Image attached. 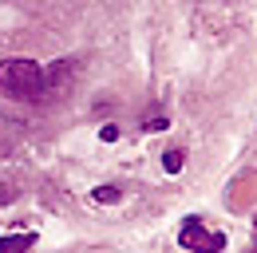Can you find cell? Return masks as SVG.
<instances>
[{"mask_svg": "<svg viewBox=\"0 0 257 253\" xmlns=\"http://www.w3.org/2000/svg\"><path fill=\"white\" fill-rule=\"evenodd\" d=\"M182 151H178V147H174V151H166V155H162V170H166V174H178V170H182Z\"/></svg>", "mask_w": 257, "mask_h": 253, "instance_id": "obj_4", "label": "cell"}, {"mask_svg": "<svg viewBox=\"0 0 257 253\" xmlns=\"http://www.w3.org/2000/svg\"><path fill=\"white\" fill-rule=\"evenodd\" d=\"M0 91L32 103V99H48L56 87H52V75L44 63L28 60V56H12V60H0Z\"/></svg>", "mask_w": 257, "mask_h": 253, "instance_id": "obj_1", "label": "cell"}, {"mask_svg": "<svg viewBox=\"0 0 257 253\" xmlns=\"http://www.w3.org/2000/svg\"><path fill=\"white\" fill-rule=\"evenodd\" d=\"M166 115H159V119H147V123H143V131H166Z\"/></svg>", "mask_w": 257, "mask_h": 253, "instance_id": "obj_6", "label": "cell"}, {"mask_svg": "<svg viewBox=\"0 0 257 253\" xmlns=\"http://www.w3.org/2000/svg\"><path fill=\"white\" fill-rule=\"evenodd\" d=\"M95 202H107V206H111V202H119V190H115V186H99L95 190Z\"/></svg>", "mask_w": 257, "mask_h": 253, "instance_id": "obj_5", "label": "cell"}, {"mask_svg": "<svg viewBox=\"0 0 257 253\" xmlns=\"http://www.w3.org/2000/svg\"><path fill=\"white\" fill-rule=\"evenodd\" d=\"M36 245V233H8L0 237V253H28Z\"/></svg>", "mask_w": 257, "mask_h": 253, "instance_id": "obj_3", "label": "cell"}, {"mask_svg": "<svg viewBox=\"0 0 257 253\" xmlns=\"http://www.w3.org/2000/svg\"><path fill=\"white\" fill-rule=\"evenodd\" d=\"M178 245L190 249V253H222L225 249V233L206 229L202 218H186V225L178 229Z\"/></svg>", "mask_w": 257, "mask_h": 253, "instance_id": "obj_2", "label": "cell"}, {"mask_svg": "<svg viewBox=\"0 0 257 253\" xmlns=\"http://www.w3.org/2000/svg\"><path fill=\"white\" fill-rule=\"evenodd\" d=\"M99 139H103V143H115V139H119V126H103Z\"/></svg>", "mask_w": 257, "mask_h": 253, "instance_id": "obj_7", "label": "cell"}]
</instances>
